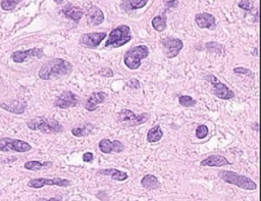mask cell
Instances as JSON below:
<instances>
[{
  "label": "cell",
  "mask_w": 261,
  "mask_h": 201,
  "mask_svg": "<svg viewBox=\"0 0 261 201\" xmlns=\"http://www.w3.org/2000/svg\"><path fill=\"white\" fill-rule=\"evenodd\" d=\"M73 71V65L62 58H53L47 61L39 70V78L42 80L59 79Z\"/></svg>",
  "instance_id": "obj_1"
},
{
  "label": "cell",
  "mask_w": 261,
  "mask_h": 201,
  "mask_svg": "<svg viewBox=\"0 0 261 201\" xmlns=\"http://www.w3.org/2000/svg\"><path fill=\"white\" fill-rule=\"evenodd\" d=\"M27 127L32 131H40L44 134H56L63 131V127L55 119L37 117L27 121Z\"/></svg>",
  "instance_id": "obj_2"
},
{
  "label": "cell",
  "mask_w": 261,
  "mask_h": 201,
  "mask_svg": "<svg viewBox=\"0 0 261 201\" xmlns=\"http://www.w3.org/2000/svg\"><path fill=\"white\" fill-rule=\"evenodd\" d=\"M133 39L130 29L127 25H120L117 28L111 30L108 39L105 43V47L119 48L121 46L126 45Z\"/></svg>",
  "instance_id": "obj_3"
},
{
  "label": "cell",
  "mask_w": 261,
  "mask_h": 201,
  "mask_svg": "<svg viewBox=\"0 0 261 201\" xmlns=\"http://www.w3.org/2000/svg\"><path fill=\"white\" fill-rule=\"evenodd\" d=\"M149 55V49L146 45H139L136 47L129 49L124 55V64L130 70H138L144 58Z\"/></svg>",
  "instance_id": "obj_4"
},
{
  "label": "cell",
  "mask_w": 261,
  "mask_h": 201,
  "mask_svg": "<svg viewBox=\"0 0 261 201\" xmlns=\"http://www.w3.org/2000/svg\"><path fill=\"white\" fill-rule=\"evenodd\" d=\"M219 178L224 182L235 185V186L244 190H255L257 188L256 183L246 176H242L231 171L219 172Z\"/></svg>",
  "instance_id": "obj_5"
},
{
  "label": "cell",
  "mask_w": 261,
  "mask_h": 201,
  "mask_svg": "<svg viewBox=\"0 0 261 201\" xmlns=\"http://www.w3.org/2000/svg\"><path fill=\"white\" fill-rule=\"evenodd\" d=\"M149 119L148 114H141L139 116H136L133 111L128 110V108H124L118 115H117V121L119 123H122L123 126H126L128 128L130 127H137L140 125H143Z\"/></svg>",
  "instance_id": "obj_6"
},
{
  "label": "cell",
  "mask_w": 261,
  "mask_h": 201,
  "mask_svg": "<svg viewBox=\"0 0 261 201\" xmlns=\"http://www.w3.org/2000/svg\"><path fill=\"white\" fill-rule=\"evenodd\" d=\"M204 79L211 83L212 86H214V94L220 98V99H223V100H230V99H233L235 97V93L234 92L228 88L225 84L221 83L217 77L215 75L212 74H208L204 77Z\"/></svg>",
  "instance_id": "obj_7"
},
{
  "label": "cell",
  "mask_w": 261,
  "mask_h": 201,
  "mask_svg": "<svg viewBox=\"0 0 261 201\" xmlns=\"http://www.w3.org/2000/svg\"><path fill=\"white\" fill-rule=\"evenodd\" d=\"M32 149V146L23 140L5 137L0 139V150L3 152H27Z\"/></svg>",
  "instance_id": "obj_8"
},
{
  "label": "cell",
  "mask_w": 261,
  "mask_h": 201,
  "mask_svg": "<svg viewBox=\"0 0 261 201\" xmlns=\"http://www.w3.org/2000/svg\"><path fill=\"white\" fill-rule=\"evenodd\" d=\"M71 185V181L68 179L62 178H38V179H32L28 182V186L30 188L40 189L45 186H57V187H69Z\"/></svg>",
  "instance_id": "obj_9"
},
{
  "label": "cell",
  "mask_w": 261,
  "mask_h": 201,
  "mask_svg": "<svg viewBox=\"0 0 261 201\" xmlns=\"http://www.w3.org/2000/svg\"><path fill=\"white\" fill-rule=\"evenodd\" d=\"M162 47L168 58L176 57L184 48V43L181 39L174 37H166L161 40Z\"/></svg>",
  "instance_id": "obj_10"
},
{
  "label": "cell",
  "mask_w": 261,
  "mask_h": 201,
  "mask_svg": "<svg viewBox=\"0 0 261 201\" xmlns=\"http://www.w3.org/2000/svg\"><path fill=\"white\" fill-rule=\"evenodd\" d=\"M104 38H106L105 32L85 33L83 35H81L79 43L88 48H97L104 40Z\"/></svg>",
  "instance_id": "obj_11"
},
{
  "label": "cell",
  "mask_w": 261,
  "mask_h": 201,
  "mask_svg": "<svg viewBox=\"0 0 261 201\" xmlns=\"http://www.w3.org/2000/svg\"><path fill=\"white\" fill-rule=\"evenodd\" d=\"M79 98L73 93L72 91H64L54 101V106L61 108V110H68V108L74 107L78 104Z\"/></svg>",
  "instance_id": "obj_12"
},
{
  "label": "cell",
  "mask_w": 261,
  "mask_h": 201,
  "mask_svg": "<svg viewBox=\"0 0 261 201\" xmlns=\"http://www.w3.org/2000/svg\"><path fill=\"white\" fill-rule=\"evenodd\" d=\"M44 55L43 49L41 48H32V49H28V50H20V51H15L12 53L11 58L14 61L15 64H23L25 63L26 60H28L29 58H33V57H37V58H41Z\"/></svg>",
  "instance_id": "obj_13"
},
{
  "label": "cell",
  "mask_w": 261,
  "mask_h": 201,
  "mask_svg": "<svg viewBox=\"0 0 261 201\" xmlns=\"http://www.w3.org/2000/svg\"><path fill=\"white\" fill-rule=\"evenodd\" d=\"M195 22L200 29H208V30H216L217 22L216 18L211 13L202 12L197 13L195 17Z\"/></svg>",
  "instance_id": "obj_14"
},
{
  "label": "cell",
  "mask_w": 261,
  "mask_h": 201,
  "mask_svg": "<svg viewBox=\"0 0 261 201\" xmlns=\"http://www.w3.org/2000/svg\"><path fill=\"white\" fill-rule=\"evenodd\" d=\"M87 22L91 26H99L104 22L103 11L96 5H91L86 11Z\"/></svg>",
  "instance_id": "obj_15"
},
{
  "label": "cell",
  "mask_w": 261,
  "mask_h": 201,
  "mask_svg": "<svg viewBox=\"0 0 261 201\" xmlns=\"http://www.w3.org/2000/svg\"><path fill=\"white\" fill-rule=\"evenodd\" d=\"M106 93L105 92H94V93H92L88 99L85 101V108L88 111V112H95L97 108H98V105L101 104L104 102V100L106 99Z\"/></svg>",
  "instance_id": "obj_16"
},
{
  "label": "cell",
  "mask_w": 261,
  "mask_h": 201,
  "mask_svg": "<svg viewBox=\"0 0 261 201\" xmlns=\"http://www.w3.org/2000/svg\"><path fill=\"white\" fill-rule=\"evenodd\" d=\"M201 166H210V167H222L226 165H231V162L227 161L226 158L219 154H214V156H209L208 158L204 159L200 162Z\"/></svg>",
  "instance_id": "obj_17"
},
{
  "label": "cell",
  "mask_w": 261,
  "mask_h": 201,
  "mask_svg": "<svg viewBox=\"0 0 261 201\" xmlns=\"http://www.w3.org/2000/svg\"><path fill=\"white\" fill-rule=\"evenodd\" d=\"M61 12L63 13L65 18L74 21L75 23H79L81 21L82 17H83V14H84V11L82 10V8H80L78 6H74L70 3L62 8Z\"/></svg>",
  "instance_id": "obj_18"
},
{
  "label": "cell",
  "mask_w": 261,
  "mask_h": 201,
  "mask_svg": "<svg viewBox=\"0 0 261 201\" xmlns=\"http://www.w3.org/2000/svg\"><path fill=\"white\" fill-rule=\"evenodd\" d=\"M0 107L4 108L6 112L15 114V115H20L23 114L27 107L26 101L23 100H14L11 103H2L0 102Z\"/></svg>",
  "instance_id": "obj_19"
},
{
  "label": "cell",
  "mask_w": 261,
  "mask_h": 201,
  "mask_svg": "<svg viewBox=\"0 0 261 201\" xmlns=\"http://www.w3.org/2000/svg\"><path fill=\"white\" fill-rule=\"evenodd\" d=\"M98 175L108 176V177H111L112 180H116V181H119V182L126 181L129 178L127 173L122 172V171H120V169H117V168L100 169V171H98Z\"/></svg>",
  "instance_id": "obj_20"
},
{
  "label": "cell",
  "mask_w": 261,
  "mask_h": 201,
  "mask_svg": "<svg viewBox=\"0 0 261 201\" xmlns=\"http://www.w3.org/2000/svg\"><path fill=\"white\" fill-rule=\"evenodd\" d=\"M141 185L143 186V188L147 190H157L160 188V183L157 177L150 174L143 177V179L141 180Z\"/></svg>",
  "instance_id": "obj_21"
},
{
  "label": "cell",
  "mask_w": 261,
  "mask_h": 201,
  "mask_svg": "<svg viewBox=\"0 0 261 201\" xmlns=\"http://www.w3.org/2000/svg\"><path fill=\"white\" fill-rule=\"evenodd\" d=\"M152 27L155 29L157 32H163L167 29V14L166 11L163 12L161 15H157V17L153 18L152 20Z\"/></svg>",
  "instance_id": "obj_22"
},
{
  "label": "cell",
  "mask_w": 261,
  "mask_h": 201,
  "mask_svg": "<svg viewBox=\"0 0 261 201\" xmlns=\"http://www.w3.org/2000/svg\"><path fill=\"white\" fill-rule=\"evenodd\" d=\"M162 137H163V132L160 126L157 125L149 130L148 134H147V141H148L149 143H155V142L160 141Z\"/></svg>",
  "instance_id": "obj_23"
},
{
  "label": "cell",
  "mask_w": 261,
  "mask_h": 201,
  "mask_svg": "<svg viewBox=\"0 0 261 201\" xmlns=\"http://www.w3.org/2000/svg\"><path fill=\"white\" fill-rule=\"evenodd\" d=\"M52 165V162H40L38 161H27L25 164H24V167L26 169H28V171H40V169L44 168V167H48V166H51Z\"/></svg>",
  "instance_id": "obj_24"
},
{
  "label": "cell",
  "mask_w": 261,
  "mask_h": 201,
  "mask_svg": "<svg viewBox=\"0 0 261 201\" xmlns=\"http://www.w3.org/2000/svg\"><path fill=\"white\" fill-rule=\"evenodd\" d=\"M149 0H126L124 2V7L127 10H137L143 8Z\"/></svg>",
  "instance_id": "obj_25"
},
{
  "label": "cell",
  "mask_w": 261,
  "mask_h": 201,
  "mask_svg": "<svg viewBox=\"0 0 261 201\" xmlns=\"http://www.w3.org/2000/svg\"><path fill=\"white\" fill-rule=\"evenodd\" d=\"M92 130H93V125H91V123H87V125L84 127L72 129V134L76 137H86L92 132Z\"/></svg>",
  "instance_id": "obj_26"
},
{
  "label": "cell",
  "mask_w": 261,
  "mask_h": 201,
  "mask_svg": "<svg viewBox=\"0 0 261 201\" xmlns=\"http://www.w3.org/2000/svg\"><path fill=\"white\" fill-rule=\"evenodd\" d=\"M205 47L209 52L216 53V54H221L224 52L223 46L219 43H217V42H208V43H206Z\"/></svg>",
  "instance_id": "obj_27"
},
{
  "label": "cell",
  "mask_w": 261,
  "mask_h": 201,
  "mask_svg": "<svg viewBox=\"0 0 261 201\" xmlns=\"http://www.w3.org/2000/svg\"><path fill=\"white\" fill-rule=\"evenodd\" d=\"M99 149L101 150V152L109 154L113 152V142L110 141L109 139H102V140L99 142Z\"/></svg>",
  "instance_id": "obj_28"
},
{
  "label": "cell",
  "mask_w": 261,
  "mask_h": 201,
  "mask_svg": "<svg viewBox=\"0 0 261 201\" xmlns=\"http://www.w3.org/2000/svg\"><path fill=\"white\" fill-rule=\"evenodd\" d=\"M178 102L179 104H181L182 106L184 107H193L196 105V100L191 97L190 95H182V96H179L178 98Z\"/></svg>",
  "instance_id": "obj_29"
},
{
  "label": "cell",
  "mask_w": 261,
  "mask_h": 201,
  "mask_svg": "<svg viewBox=\"0 0 261 201\" xmlns=\"http://www.w3.org/2000/svg\"><path fill=\"white\" fill-rule=\"evenodd\" d=\"M20 1L21 0H2L1 8L5 11H11L16 7Z\"/></svg>",
  "instance_id": "obj_30"
},
{
  "label": "cell",
  "mask_w": 261,
  "mask_h": 201,
  "mask_svg": "<svg viewBox=\"0 0 261 201\" xmlns=\"http://www.w3.org/2000/svg\"><path fill=\"white\" fill-rule=\"evenodd\" d=\"M208 128L205 125H200L197 129H196V137L198 139H204L208 135Z\"/></svg>",
  "instance_id": "obj_31"
},
{
  "label": "cell",
  "mask_w": 261,
  "mask_h": 201,
  "mask_svg": "<svg viewBox=\"0 0 261 201\" xmlns=\"http://www.w3.org/2000/svg\"><path fill=\"white\" fill-rule=\"evenodd\" d=\"M234 73H235V74H239V75H245V76L253 77V73H252V71H250L249 69H246V68H243V67L235 68V69H234Z\"/></svg>",
  "instance_id": "obj_32"
},
{
  "label": "cell",
  "mask_w": 261,
  "mask_h": 201,
  "mask_svg": "<svg viewBox=\"0 0 261 201\" xmlns=\"http://www.w3.org/2000/svg\"><path fill=\"white\" fill-rule=\"evenodd\" d=\"M127 87L132 88V89H140L141 84H140V82H139L138 79H136V78H132V79L129 80V81L127 82Z\"/></svg>",
  "instance_id": "obj_33"
},
{
  "label": "cell",
  "mask_w": 261,
  "mask_h": 201,
  "mask_svg": "<svg viewBox=\"0 0 261 201\" xmlns=\"http://www.w3.org/2000/svg\"><path fill=\"white\" fill-rule=\"evenodd\" d=\"M112 142H113V152L121 153L125 149L124 144L120 140H114Z\"/></svg>",
  "instance_id": "obj_34"
},
{
  "label": "cell",
  "mask_w": 261,
  "mask_h": 201,
  "mask_svg": "<svg viewBox=\"0 0 261 201\" xmlns=\"http://www.w3.org/2000/svg\"><path fill=\"white\" fill-rule=\"evenodd\" d=\"M239 7L241 9H244V10H246V11H250L252 9V6L249 2V0H241V1L239 2Z\"/></svg>",
  "instance_id": "obj_35"
},
{
  "label": "cell",
  "mask_w": 261,
  "mask_h": 201,
  "mask_svg": "<svg viewBox=\"0 0 261 201\" xmlns=\"http://www.w3.org/2000/svg\"><path fill=\"white\" fill-rule=\"evenodd\" d=\"M98 74L102 77H106V78H109V77L113 76V71L110 68H102L100 71H98Z\"/></svg>",
  "instance_id": "obj_36"
},
{
  "label": "cell",
  "mask_w": 261,
  "mask_h": 201,
  "mask_svg": "<svg viewBox=\"0 0 261 201\" xmlns=\"http://www.w3.org/2000/svg\"><path fill=\"white\" fill-rule=\"evenodd\" d=\"M94 161V154L92 152H85L83 154V161L84 162H92Z\"/></svg>",
  "instance_id": "obj_37"
},
{
  "label": "cell",
  "mask_w": 261,
  "mask_h": 201,
  "mask_svg": "<svg viewBox=\"0 0 261 201\" xmlns=\"http://www.w3.org/2000/svg\"><path fill=\"white\" fill-rule=\"evenodd\" d=\"M165 3L168 8H174L178 5L177 0H165Z\"/></svg>",
  "instance_id": "obj_38"
},
{
  "label": "cell",
  "mask_w": 261,
  "mask_h": 201,
  "mask_svg": "<svg viewBox=\"0 0 261 201\" xmlns=\"http://www.w3.org/2000/svg\"><path fill=\"white\" fill-rule=\"evenodd\" d=\"M53 1L57 4H62L63 3V0H53Z\"/></svg>",
  "instance_id": "obj_39"
},
{
  "label": "cell",
  "mask_w": 261,
  "mask_h": 201,
  "mask_svg": "<svg viewBox=\"0 0 261 201\" xmlns=\"http://www.w3.org/2000/svg\"><path fill=\"white\" fill-rule=\"evenodd\" d=\"M0 195H1V191H0Z\"/></svg>",
  "instance_id": "obj_40"
}]
</instances>
